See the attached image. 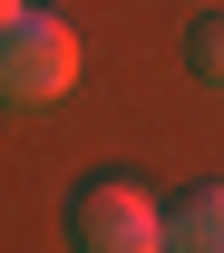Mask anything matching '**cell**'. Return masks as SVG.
I'll list each match as a JSON object with an SVG mask.
<instances>
[{
	"instance_id": "5",
	"label": "cell",
	"mask_w": 224,
	"mask_h": 253,
	"mask_svg": "<svg viewBox=\"0 0 224 253\" xmlns=\"http://www.w3.org/2000/svg\"><path fill=\"white\" fill-rule=\"evenodd\" d=\"M20 10H30V0H0V30H10V20H20Z\"/></svg>"
},
{
	"instance_id": "1",
	"label": "cell",
	"mask_w": 224,
	"mask_h": 253,
	"mask_svg": "<svg viewBox=\"0 0 224 253\" xmlns=\"http://www.w3.org/2000/svg\"><path fill=\"white\" fill-rule=\"evenodd\" d=\"M78 68H88V39L68 30L59 10H20L10 30H0V107L10 117H30V107H49V97L78 88Z\"/></svg>"
},
{
	"instance_id": "4",
	"label": "cell",
	"mask_w": 224,
	"mask_h": 253,
	"mask_svg": "<svg viewBox=\"0 0 224 253\" xmlns=\"http://www.w3.org/2000/svg\"><path fill=\"white\" fill-rule=\"evenodd\" d=\"M185 68L205 78V88H224V10H205V20L185 30Z\"/></svg>"
},
{
	"instance_id": "3",
	"label": "cell",
	"mask_w": 224,
	"mask_h": 253,
	"mask_svg": "<svg viewBox=\"0 0 224 253\" xmlns=\"http://www.w3.org/2000/svg\"><path fill=\"white\" fill-rule=\"evenodd\" d=\"M166 244L176 253H224V175H205V185H185L166 205Z\"/></svg>"
},
{
	"instance_id": "2",
	"label": "cell",
	"mask_w": 224,
	"mask_h": 253,
	"mask_svg": "<svg viewBox=\"0 0 224 253\" xmlns=\"http://www.w3.org/2000/svg\"><path fill=\"white\" fill-rule=\"evenodd\" d=\"M68 244L78 253H156L166 244V205L127 175H97L68 195Z\"/></svg>"
}]
</instances>
